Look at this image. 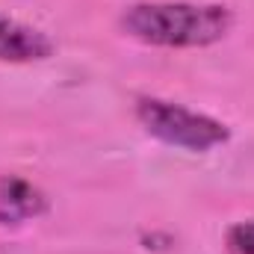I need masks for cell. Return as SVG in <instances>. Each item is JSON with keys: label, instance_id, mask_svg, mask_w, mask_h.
<instances>
[{"label": "cell", "instance_id": "6da1fadb", "mask_svg": "<svg viewBox=\"0 0 254 254\" xmlns=\"http://www.w3.org/2000/svg\"><path fill=\"white\" fill-rule=\"evenodd\" d=\"M122 27L157 48H207L228 36L231 12L216 3H136L122 15Z\"/></svg>", "mask_w": 254, "mask_h": 254}, {"label": "cell", "instance_id": "7a4b0ae2", "mask_svg": "<svg viewBox=\"0 0 254 254\" xmlns=\"http://www.w3.org/2000/svg\"><path fill=\"white\" fill-rule=\"evenodd\" d=\"M136 119L151 136L172 148L184 151H210L216 145L228 142V127L204 113H192L187 107L160 101V98H139L136 104Z\"/></svg>", "mask_w": 254, "mask_h": 254}, {"label": "cell", "instance_id": "3957f363", "mask_svg": "<svg viewBox=\"0 0 254 254\" xmlns=\"http://www.w3.org/2000/svg\"><path fill=\"white\" fill-rule=\"evenodd\" d=\"M54 54V45L45 33L0 15V63H33Z\"/></svg>", "mask_w": 254, "mask_h": 254}, {"label": "cell", "instance_id": "277c9868", "mask_svg": "<svg viewBox=\"0 0 254 254\" xmlns=\"http://www.w3.org/2000/svg\"><path fill=\"white\" fill-rule=\"evenodd\" d=\"M48 207L45 195L21 178H0V225H21L42 216Z\"/></svg>", "mask_w": 254, "mask_h": 254}, {"label": "cell", "instance_id": "5b68a950", "mask_svg": "<svg viewBox=\"0 0 254 254\" xmlns=\"http://www.w3.org/2000/svg\"><path fill=\"white\" fill-rule=\"evenodd\" d=\"M228 249L234 254H254V222H240L228 231Z\"/></svg>", "mask_w": 254, "mask_h": 254}]
</instances>
